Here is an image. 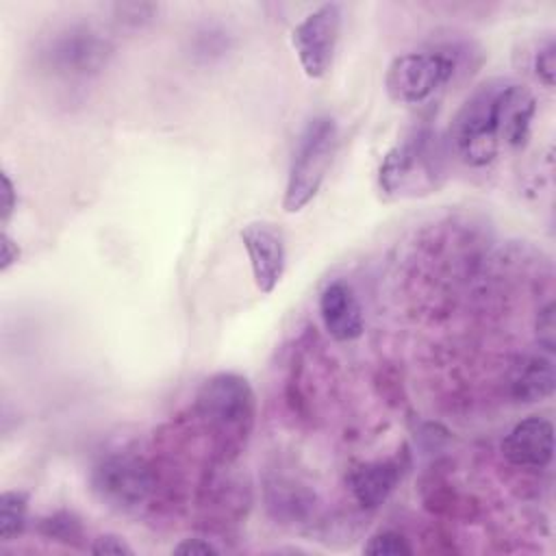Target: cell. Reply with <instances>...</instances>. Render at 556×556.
<instances>
[{
    "label": "cell",
    "mask_w": 556,
    "mask_h": 556,
    "mask_svg": "<svg viewBox=\"0 0 556 556\" xmlns=\"http://www.w3.org/2000/svg\"><path fill=\"white\" fill-rule=\"evenodd\" d=\"M256 424V395L248 378L219 371L206 378L191 404V426L206 439L211 465H232Z\"/></svg>",
    "instance_id": "obj_1"
},
{
    "label": "cell",
    "mask_w": 556,
    "mask_h": 556,
    "mask_svg": "<svg viewBox=\"0 0 556 556\" xmlns=\"http://www.w3.org/2000/svg\"><path fill=\"white\" fill-rule=\"evenodd\" d=\"M89 482L93 493L113 510L139 515L150 508L159 493L165 491V473L156 458H150L132 447L109 450L91 471Z\"/></svg>",
    "instance_id": "obj_2"
},
{
    "label": "cell",
    "mask_w": 556,
    "mask_h": 556,
    "mask_svg": "<svg viewBox=\"0 0 556 556\" xmlns=\"http://www.w3.org/2000/svg\"><path fill=\"white\" fill-rule=\"evenodd\" d=\"M445 182V150L430 126L402 137L380 161L378 187L387 198H421Z\"/></svg>",
    "instance_id": "obj_3"
},
{
    "label": "cell",
    "mask_w": 556,
    "mask_h": 556,
    "mask_svg": "<svg viewBox=\"0 0 556 556\" xmlns=\"http://www.w3.org/2000/svg\"><path fill=\"white\" fill-rule=\"evenodd\" d=\"M339 143L337 122L330 115L313 117L302 130L282 195L285 213L302 211L319 193L324 178L332 165Z\"/></svg>",
    "instance_id": "obj_4"
},
{
    "label": "cell",
    "mask_w": 556,
    "mask_h": 556,
    "mask_svg": "<svg viewBox=\"0 0 556 556\" xmlns=\"http://www.w3.org/2000/svg\"><path fill=\"white\" fill-rule=\"evenodd\" d=\"M506 80H486L458 109L450 137L456 154L471 167H484L495 161L500 152L497 132V102Z\"/></svg>",
    "instance_id": "obj_5"
},
{
    "label": "cell",
    "mask_w": 556,
    "mask_h": 556,
    "mask_svg": "<svg viewBox=\"0 0 556 556\" xmlns=\"http://www.w3.org/2000/svg\"><path fill=\"white\" fill-rule=\"evenodd\" d=\"M113 41L89 24H72L56 30L39 50V65L56 78L85 80L100 74L111 56Z\"/></svg>",
    "instance_id": "obj_6"
},
{
    "label": "cell",
    "mask_w": 556,
    "mask_h": 556,
    "mask_svg": "<svg viewBox=\"0 0 556 556\" xmlns=\"http://www.w3.org/2000/svg\"><path fill=\"white\" fill-rule=\"evenodd\" d=\"M456 72V54L421 50L395 56L384 74V89L393 102L421 104L434 96Z\"/></svg>",
    "instance_id": "obj_7"
},
{
    "label": "cell",
    "mask_w": 556,
    "mask_h": 556,
    "mask_svg": "<svg viewBox=\"0 0 556 556\" xmlns=\"http://www.w3.org/2000/svg\"><path fill=\"white\" fill-rule=\"evenodd\" d=\"M343 9L339 2H326L302 17L291 30V46L308 78H324L334 61L341 39Z\"/></svg>",
    "instance_id": "obj_8"
},
{
    "label": "cell",
    "mask_w": 556,
    "mask_h": 556,
    "mask_svg": "<svg viewBox=\"0 0 556 556\" xmlns=\"http://www.w3.org/2000/svg\"><path fill=\"white\" fill-rule=\"evenodd\" d=\"M263 504L267 515L287 528H311L319 521L321 502L317 491L302 478L282 469H267L263 476Z\"/></svg>",
    "instance_id": "obj_9"
},
{
    "label": "cell",
    "mask_w": 556,
    "mask_h": 556,
    "mask_svg": "<svg viewBox=\"0 0 556 556\" xmlns=\"http://www.w3.org/2000/svg\"><path fill=\"white\" fill-rule=\"evenodd\" d=\"M241 241L248 252L254 285L261 293H271L282 280L287 267V248L282 232L267 222H250L241 228Z\"/></svg>",
    "instance_id": "obj_10"
},
{
    "label": "cell",
    "mask_w": 556,
    "mask_h": 556,
    "mask_svg": "<svg viewBox=\"0 0 556 556\" xmlns=\"http://www.w3.org/2000/svg\"><path fill=\"white\" fill-rule=\"evenodd\" d=\"M500 450L513 467L545 469L554 458V426L541 415H530L508 430Z\"/></svg>",
    "instance_id": "obj_11"
},
{
    "label": "cell",
    "mask_w": 556,
    "mask_h": 556,
    "mask_svg": "<svg viewBox=\"0 0 556 556\" xmlns=\"http://www.w3.org/2000/svg\"><path fill=\"white\" fill-rule=\"evenodd\" d=\"M404 471H406V463L400 456L384 458V460H367V463L354 465L345 473V484L354 502L363 510H376L391 497Z\"/></svg>",
    "instance_id": "obj_12"
},
{
    "label": "cell",
    "mask_w": 556,
    "mask_h": 556,
    "mask_svg": "<svg viewBox=\"0 0 556 556\" xmlns=\"http://www.w3.org/2000/svg\"><path fill=\"white\" fill-rule=\"evenodd\" d=\"M319 317L330 339L339 343L354 341L365 330L363 306L345 280H332L319 293Z\"/></svg>",
    "instance_id": "obj_13"
},
{
    "label": "cell",
    "mask_w": 556,
    "mask_h": 556,
    "mask_svg": "<svg viewBox=\"0 0 556 556\" xmlns=\"http://www.w3.org/2000/svg\"><path fill=\"white\" fill-rule=\"evenodd\" d=\"M536 115V98L534 93L519 83L506 80L500 102H497V132L500 143L519 150L528 143L532 119Z\"/></svg>",
    "instance_id": "obj_14"
},
{
    "label": "cell",
    "mask_w": 556,
    "mask_h": 556,
    "mask_svg": "<svg viewBox=\"0 0 556 556\" xmlns=\"http://www.w3.org/2000/svg\"><path fill=\"white\" fill-rule=\"evenodd\" d=\"M554 382L552 354H534L521 358V363L510 369L508 393L515 402L534 404L554 393Z\"/></svg>",
    "instance_id": "obj_15"
},
{
    "label": "cell",
    "mask_w": 556,
    "mask_h": 556,
    "mask_svg": "<svg viewBox=\"0 0 556 556\" xmlns=\"http://www.w3.org/2000/svg\"><path fill=\"white\" fill-rule=\"evenodd\" d=\"M37 532L43 539L67 545V547H85V549L89 547L83 519L74 510H67V508H59L50 515L39 517Z\"/></svg>",
    "instance_id": "obj_16"
},
{
    "label": "cell",
    "mask_w": 556,
    "mask_h": 556,
    "mask_svg": "<svg viewBox=\"0 0 556 556\" xmlns=\"http://www.w3.org/2000/svg\"><path fill=\"white\" fill-rule=\"evenodd\" d=\"M28 493L22 489H7L0 495V541L17 539L28 523Z\"/></svg>",
    "instance_id": "obj_17"
},
{
    "label": "cell",
    "mask_w": 556,
    "mask_h": 556,
    "mask_svg": "<svg viewBox=\"0 0 556 556\" xmlns=\"http://www.w3.org/2000/svg\"><path fill=\"white\" fill-rule=\"evenodd\" d=\"M363 552L369 556H410L413 545L402 532L387 528L371 534L363 545Z\"/></svg>",
    "instance_id": "obj_18"
},
{
    "label": "cell",
    "mask_w": 556,
    "mask_h": 556,
    "mask_svg": "<svg viewBox=\"0 0 556 556\" xmlns=\"http://www.w3.org/2000/svg\"><path fill=\"white\" fill-rule=\"evenodd\" d=\"M159 9L154 2H117L113 4V17L119 26L143 28L156 20Z\"/></svg>",
    "instance_id": "obj_19"
},
{
    "label": "cell",
    "mask_w": 556,
    "mask_h": 556,
    "mask_svg": "<svg viewBox=\"0 0 556 556\" xmlns=\"http://www.w3.org/2000/svg\"><path fill=\"white\" fill-rule=\"evenodd\" d=\"M556 324H554V302H545L534 317V334L539 348L545 350V354H554L556 350Z\"/></svg>",
    "instance_id": "obj_20"
},
{
    "label": "cell",
    "mask_w": 556,
    "mask_h": 556,
    "mask_svg": "<svg viewBox=\"0 0 556 556\" xmlns=\"http://www.w3.org/2000/svg\"><path fill=\"white\" fill-rule=\"evenodd\" d=\"M536 78L545 87H554V74H556V43L552 37H547L543 43H539L532 61Z\"/></svg>",
    "instance_id": "obj_21"
},
{
    "label": "cell",
    "mask_w": 556,
    "mask_h": 556,
    "mask_svg": "<svg viewBox=\"0 0 556 556\" xmlns=\"http://www.w3.org/2000/svg\"><path fill=\"white\" fill-rule=\"evenodd\" d=\"M87 552L98 556H135V549L124 541V536L111 532L91 539Z\"/></svg>",
    "instance_id": "obj_22"
},
{
    "label": "cell",
    "mask_w": 556,
    "mask_h": 556,
    "mask_svg": "<svg viewBox=\"0 0 556 556\" xmlns=\"http://www.w3.org/2000/svg\"><path fill=\"white\" fill-rule=\"evenodd\" d=\"M219 552L222 549L206 536H189L172 547V554H178V556H208Z\"/></svg>",
    "instance_id": "obj_23"
},
{
    "label": "cell",
    "mask_w": 556,
    "mask_h": 556,
    "mask_svg": "<svg viewBox=\"0 0 556 556\" xmlns=\"http://www.w3.org/2000/svg\"><path fill=\"white\" fill-rule=\"evenodd\" d=\"M15 208H17L15 185H13L11 176L7 172H2V202H0V222H2V226H7V222L11 219Z\"/></svg>",
    "instance_id": "obj_24"
},
{
    "label": "cell",
    "mask_w": 556,
    "mask_h": 556,
    "mask_svg": "<svg viewBox=\"0 0 556 556\" xmlns=\"http://www.w3.org/2000/svg\"><path fill=\"white\" fill-rule=\"evenodd\" d=\"M20 258V245L9 237L7 230L0 235V271H9L11 265H15Z\"/></svg>",
    "instance_id": "obj_25"
}]
</instances>
